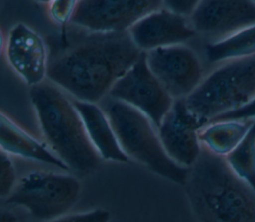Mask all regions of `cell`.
Listing matches in <instances>:
<instances>
[{
  "instance_id": "obj_3",
  "label": "cell",
  "mask_w": 255,
  "mask_h": 222,
  "mask_svg": "<svg viewBox=\"0 0 255 222\" xmlns=\"http://www.w3.org/2000/svg\"><path fill=\"white\" fill-rule=\"evenodd\" d=\"M30 98L48 147L80 175L93 172L100 155L92 144L73 102L53 83L31 87Z\"/></svg>"
},
{
  "instance_id": "obj_17",
  "label": "cell",
  "mask_w": 255,
  "mask_h": 222,
  "mask_svg": "<svg viewBox=\"0 0 255 222\" xmlns=\"http://www.w3.org/2000/svg\"><path fill=\"white\" fill-rule=\"evenodd\" d=\"M204 54L210 64H223L255 57V25L223 40L207 43L204 47Z\"/></svg>"
},
{
  "instance_id": "obj_2",
  "label": "cell",
  "mask_w": 255,
  "mask_h": 222,
  "mask_svg": "<svg viewBox=\"0 0 255 222\" xmlns=\"http://www.w3.org/2000/svg\"><path fill=\"white\" fill-rule=\"evenodd\" d=\"M183 187L197 222H255V189L203 146Z\"/></svg>"
},
{
  "instance_id": "obj_15",
  "label": "cell",
  "mask_w": 255,
  "mask_h": 222,
  "mask_svg": "<svg viewBox=\"0 0 255 222\" xmlns=\"http://www.w3.org/2000/svg\"><path fill=\"white\" fill-rule=\"evenodd\" d=\"M1 150L8 154L36 160L70 171L68 166L46 145L22 129L10 117L1 112L0 115Z\"/></svg>"
},
{
  "instance_id": "obj_23",
  "label": "cell",
  "mask_w": 255,
  "mask_h": 222,
  "mask_svg": "<svg viewBox=\"0 0 255 222\" xmlns=\"http://www.w3.org/2000/svg\"><path fill=\"white\" fill-rule=\"evenodd\" d=\"M223 119H248V120H255V97L247 103L242 108L226 113L224 115L219 116L215 120H223Z\"/></svg>"
},
{
  "instance_id": "obj_20",
  "label": "cell",
  "mask_w": 255,
  "mask_h": 222,
  "mask_svg": "<svg viewBox=\"0 0 255 222\" xmlns=\"http://www.w3.org/2000/svg\"><path fill=\"white\" fill-rule=\"evenodd\" d=\"M110 217L109 211L97 208L85 212L66 214L48 222H109Z\"/></svg>"
},
{
  "instance_id": "obj_10",
  "label": "cell",
  "mask_w": 255,
  "mask_h": 222,
  "mask_svg": "<svg viewBox=\"0 0 255 222\" xmlns=\"http://www.w3.org/2000/svg\"><path fill=\"white\" fill-rule=\"evenodd\" d=\"M205 124L188 110L185 99L174 100L157 129L169 158L182 167H191L201 153L198 132Z\"/></svg>"
},
{
  "instance_id": "obj_1",
  "label": "cell",
  "mask_w": 255,
  "mask_h": 222,
  "mask_svg": "<svg viewBox=\"0 0 255 222\" xmlns=\"http://www.w3.org/2000/svg\"><path fill=\"white\" fill-rule=\"evenodd\" d=\"M141 53L128 32L91 33L49 57L47 77L76 100L96 104Z\"/></svg>"
},
{
  "instance_id": "obj_12",
  "label": "cell",
  "mask_w": 255,
  "mask_h": 222,
  "mask_svg": "<svg viewBox=\"0 0 255 222\" xmlns=\"http://www.w3.org/2000/svg\"><path fill=\"white\" fill-rule=\"evenodd\" d=\"M5 52L12 69L31 87L47 77L49 56L42 38L24 24L14 26L7 37Z\"/></svg>"
},
{
  "instance_id": "obj_19",
  "label": "cell",
  "mask_w": 255,
  "mask_h": 222,
  "mask_svg": "<svg viewBox=\"0 0 255 222\" xmlns=\"http://www.w3.org/2000/svg\"><path fill=\"white\" fill-rule=\"evenodd\" d=\"M16 172L9 154L1 150L0 153V195L5 199L13 191L16 183Z\"/></svg>"
},
{
  "instance_id": "obj_22",
  "label": "cell",
  "mask_w": 255,
  "mask_h": 222,
  "mask_svg": "<svg viewBox=\"0 0 255 222\" xmlns=\"http://www.w3.org/2000/svg\"><path fill=\"white\" fill-rule=\"evenodd\" d=\"M199 1L197 0H168L162 1V7L178 16L187 18L191 17Z\"/></svg>"
},
{
  "instance_id": "obj_21",
  "label": "cell",
  "mask_w": 255,
  "mask_h": 222,
  "mask_svg": "<svg viewBox=\"0 0 255 222\" xmlns=\"http://www.w3.org/2000/svg\"><path fill=\"white\" fill-rule=\"evenodd\" d=\"M77 1H52L50 4V14L54 21L64 26L66 23L70 22Z\"/></svg>"
},
{
  "instance_id": "obj_11",
  "label": "cell",
  "mask_w": 255,
  "mask_h": 222,
  "mask_svg": "<svg viewBox=\"0 0 255 222\" xmlns=\"http://www.w3.org/2000/svg\"><path fill=\"white\" fill-rule=\"evenodd\" d=\"M192 29L210 39L223 40L247 27L255 25V1L203 0L190 17Z\"/></svg>"
},
{
  "instance_id": "obj_6",
  "label": "cell",
  "mask_w": 255,
  "mask_h": 222,
  "mask_svg": "<svg viewBox=\"0 0 255 222\" xmlns=\"http://www.w3.org/2000/svg\"><path fill=\"white\" fill-rule=\"evenodd\" d=\"M80 193L81 183L73 175L32 171L17 181L4 202L26 208L37 219L51 221L66 215Z\"/></svg>"
},
{
  "instance_id": "obj_7",
  "label": "cell",
  "mask_w": 255,
  "mask_h": 222,
  "mask_svg": "<svg viewBox=\"0 0 255 222\" xmlns=\"http://www.w3.org/2000/svg\"><path fill=\"white\" fill-rule=\"evenodd\" d=\"M109 96L115 101L125 103L139 111L156 129L159 128L174 102V99L151 73L145 52H142L132 67L116 82Z\"/></svg>"
},
{
  "instance_id": "obj_9",
  "label": "cell",
  "mask_w": 255,
  "mask_h": 222,
  "mask_svg": "<svg viewBox=\"0 0 255 222\" xmlns=\"http://www.w3.org/2000/svg\"><path fill=\"white\" fill-rule=\"evenodd\" d=\"M146 53V62L154 77L174 99H186L203 80V68L188 47L175 45Z\"/></svg>"
},
{
  "instance_id": "obj_24",
  "label": "cell",
  "mask_w": 255,
  "mask_h": 222,
  "mask_svg": "<svg viewBox=\"0 0 255 222\" xmlns=\"http://www.w3.org/2000/svg\"><path fill=\"white\" fill-rule=\"evenodd\" d=\"M1 222H18V218L9 211H2Z\"/></svg>"
},
{
  "instance_id": "obj_4",
  "label": "cell",
  "mask_w": 255,
  "mask_h": 222,
  "mask_svg": "<svg viewBox=\"0 0 255 222\" xmlns=\"http://www.w3.org/2000/svg\"><path fill=\"white\" fill-rule=\"evenodd\" d=\"M123 151L149 170L178 185H184L188 168L166 154L151 121L134 108L113 100L105 110Z\"/></svg>"
},
{
  "instance_id": "obj_14",
  "label": "cell",
  "mask_w": 255,
  "mask_h": 222,
  "mask_svg": "<svg viewBox=\"0 0 255 222\" xmlns=\"http://www.w3.org/2000/svg\"><path fill=\"white\" fill-rule=\"evenodd\" d=\"M72 102L100 157L108 161L128 162L129 158L123 151L106 112L94 103L76 99L72 100Z\"/></svg>"
},
{
  "instance_id": "obj_16",
  "label": "cell",
  "mask_w": 255,
  "mask_h": 222,
  "mask_svg": "<svg viewBox=\"0 0 255 222\" xmlns=\"http://www.w3.org/2000/svg\"><path fill=\"white\" fill-rule=\"evenodd\" d=\"M255 120L223 119L205 124L198 132L199 141L210 152L228 156L249 132Z\"/></svg>"
},
{
  "instance_id": "obj_13",
  "label": "cell",
  "mask_w": 255,
  "mask_h": 222,
  "mask_svg": "<svg viewBox=\"0 0 255 222\" xmlns=\"http://www.w3.org/2000/svg\"><path fill=\"white\" fill-rule=\"evenodd\" d=\"M128 33L141 52L183 45L196 34L186 18L163 7L140 19L128 30Z\"/></svg>"
},
{
  "instance_id": "obj_8",
  "label": "cell",
  "mask_w": 255,
  "mask_h": 222,
  "mask_svg": "<svg viewBox=\"0 0 255 222\" xmlns=\"http://www.w3.org/2000/svg\"><path fill=\"white\" fill-rule=\"evenodd\" d=\"M161 8L158 0H82L77 1L70 23L91 33H124Z\"/></svg>"
},
{
  "instance_id": "obj_18",
  "label": "cell",
  "mask_w": 255,
  "mask_h": 222,
  "mask_svg": "<svg viewBox=\"0 0 255 222\" xmlns=\"http://www.w3.org/2000/svg\"><path fill=\"white\" fill-rule=\"evenodd\" d=\"M225 159L231 169L255 189V121L240 144Z\"/></svg>"
},
{
  "instance_id": "obj_5",
  "label": "cell",
  "mask_w": 255,
  "mask_h": 222,
  "mask_svg": "<svg viewBox=\"0 0 255 222\" xmlns=\"http://www.w3.org/2000/svg\"><path fill=\"white\" fill-rule=\"evenodd\" d=\"M255 97V57L220 64L185 99L188 110L206 124Z\"/></svg>"
}]
</instances>
